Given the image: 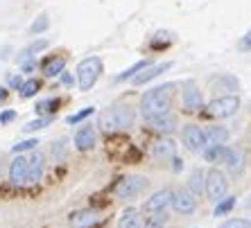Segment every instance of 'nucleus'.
Wrapping results in <instances>:
<instances>
[{
	"mask_svg": "<svg viewBox=\"0 0 251 228\" xmlns=\"http://www.w3.org/2000/svg\"><path fill=\"white\" fill-rule=\"evenodd\" d=\"M100 75H102V59L100 57H86L77 66V82L82 91H91L100 79Z\"/></svg>",
	"mask_w": 251,
	"mask_h": 228,
	"instance_id": "obj_3",
	"label": "nucleus"
},
{
	"mask_svg": "<svg viewBox=\"0 0 251 228\" xmlns=\"http://www.w3.org/2000/svg\"><path fill=\"white\" fill-rule=\"evenodd\" d=\"M206 134V145H224L228 140V129L226 127H220V124H213L204 131Z\"/></svg>",
	"mask_w": 251,
	"mask_h": 228,
	"instance_id": "obj_19",
	"label": "nucleus"
},
{
	"mask_svg": "<svg viewBox=\"0 0 251 228\" xmlns=\"http://www.w3.org/2000/svg\"><path fill=\"white\" fill-rule=\"evenodd\" d=\"M224 165H226V170L233 176H240L242 172H245V165H247L245 152H242L240 147H228L226 158H224Z\"/></svg>",
	"mask_w": 251,
	"mask_h": 228,
	"instance_id": "obj_9",
	"label": "nucleus"
},
{
	"mask_svg": "<svg viewBox=\"0 0 251 228\" xmlns=\"http://www.w3.org/2000/svg\"><path fill=\"white\" fill-rule=\"evenodd\" d=\"M172 205H175L176 212L181 215H193L197 210V197H195L188 187H179L172 192Z\"/></svg>",
	"mask_w": 251,
	"mask_h": 228,
	"instance_id": "obj_8",
	"label": "nucleus"
},
{
	"mask_svg": "<svg viewBox=\"0 0 251 228\" xmlns=\"http://www.w3.org/2000/svg\"><path fill=\"white\" fill-rule=\"evenodd\" d=\"M39 145L36 140H23V142H16V145L12 147L14 154H21V152H27V149H34V147Z\"/></svg>",
	"mask_w": 251,
	"mask_h": 228,
	"instance_id": "obj_35",
	"label": "nucleus"
},
{
	"mask_svg": "<svg viewBox=\"0 0 251 228\" xmlns=\"http://www.w3.org/2000/svg\"><path fill=\"white\" fill-rule=\"evenodd\" d=\"M59 104H61L59 100H52V97H50V100L39 102L34 109H36V113H57V106H59Z\"/></svg>",
	"mask_w": 251,
	"mask_h": 228,
	"instance_id": "obj_28",
	"label": "nucleus"
},
{
	"mask_svg": "<svg viewBox=\"0 0 251 228\" xmlns=\"http://www.w3.org/2000/svg\"><path fill=\"white\" fill-rule=\"evenodd\" d=\"M75 147L79 152H88V149L95 147V129L91 124H84L75 134Z\"/></svg>",
	"mask_w": 251,
	"mask_h": 228,
	"instance_id": "obj_16",
	"label": "nucleus"
},
{
	"mask_svg": "<svg viewBox=\"0 0 251 228\" xmlns=\"http://www.w3.org/2000/svg\"><path fill=\"white\" fill-rule=\"evenodd\" d=\"M238 109H240L238 95H220V97L208 102V115L213 117H231L238 113Z\"/></svg>",
	"mask_w": 251,
	"mask_h": 228,
	"instance_id": "obj_5",
	"label": "nucleus"
},
{
	"mask_svg": "<svg viewBox=\"0 0 251 228\" xmlns=\"http://www.w3.org/2000/svg\"><path fill=\"white\" fill-rule=\"evenodd\" d=\"M245 208H251V194L247 197V201H245Z\"/></svg>",
	"mask_w": 251,
	"mask_h": 228,
	"instance_id": "obj_45",
	"label": "nucleus"
},
{
	"mask_svg": "<svg viewBox=\"0 0 251 228\" xmlns=\"http://www.w3.org/2000/svg\"><path fill=\"white\" fill-rule=\"evenodd\" d=\"M52 156L54 158H64V142H57V145H52Z\"/></svg>",
	"mask_w": 251,
	"mask_h": 228,
	"instance_id": "obj_40",
	"label": "nucleus"
},
{
	"mask_svg": "<svg viewBox=\"0 0 251 228\" xmlns=\"http://www.w3.org/2000/svg\"><path fill=\"white\" fill-rule=\"evenodd\" d=\"M175 170H176V172L181 170V160H179V158H175Z\"/></svg>",
	"mask_w": 251,
	"mask_h": 228,
	"instance_id": "obj_44",
	"label": "nucleus"
},
{
	"mask_svg": "<svg viewBox=\"0 0 251 228\" xmlns=\"http://www.w3.org/2000/svg\"><path fill=\"white\" fill-rule=\"evenodd\" d=\"M9 52H12V47H2V50H0V59H5Z\"/></svg>",
	"mask_w": 251,
	"mask_h": 228,
	"instance_id": "obj_43",
	"label": "nucleus"
},
{
	"mask_svg": "<svg viewBox=\"0 0 251 228\" xmlns=\"http://www.w3.org/2000/svg\"><path fill=\"white\" fill-rule=\"evenodd\" d=\"M147 185H150L147 176H125L123 181L116 185V197H120V199H131V197L143 192Z\"/></svg>",
	"mask_w": 251,
	"mask_h": 228,
	"instance_id": "obj_6",
	"label": "nucleus"
},
{
	"mask_svg": "<svg viewBox=\"0 0 251 228\" xmlns=\"http://www.w3.org/2000/svg\"><path fill=\"white\" fill-rule=\"evenodd\" d=\"M12 120H16V111H5L0 115V124H9Z\"/></svg>",
	"mask_w": 251,
	"mask_h": 228,
	"instance_id": "obj_38",
	"label": "nucleus"
},
{
	"mask_svg": "<svg viewBox=\"0 0 251 228\" xmlns=\"http://www.w3.org/2000/svg\"><path fill=\"white\" fill-rule=\"evenodd\" d=\"M131 122H134V109L129 104H113L109 109H104L98 117V127L106 134L131 127Z\"/></svg>",
	"mask_w": 251,
	"mask_h": 228,
	"instance_id": "obj_2",
	"label": "nucleus"
},
{
	"mask_svg": "<svg viewBox=\"0 0 251 228\" xmlns=\"http://www.w3.org/2000/svg\"><path fill=\"white\" fill-rule=\"evenodd\" d=\"M181 140L188 152L197 154L206 147V134H204V129L197 127V124H186L181 131Z\"/></svg>",
	"mask_w": 251,
	"mask_h": 228,
	"instance_id": "obj_7",
	"label": "nucleus"
},
{
	"mask_svg": "<svg viewBox=\"0 0 251 228\" xmlns=\"http://www.w3.org/2000/svg\"><path fill=\"white\" fill-rule=\"evenodd\" d=\"M48 46H50V43H48L46 39H39V41H32V43H29V46L25 47V50H27L29 54H34V57H36V52H43V50H46Z\"/></svg>",
	"mask_w": 251,
	"mask_h": 228,
	"instance_id": "obj_33",
	"label": "nucleus"
},
{
	"mask_svg": "<svg viewBox=\"0 0 251 228\" xmlns=\"http://www.w3.org/2000/svg\"><path fill=\"white\" fill-rule=\"evenodd\" d=\"M147 122H150V127H152L154 131H158V134H172L176 129V117L172 115V113L156 115V117H152V120H147Z\"/></svg>",
	"mask_w": 251,
	"mask_h": 228,
	"instance_id": "obj_17",
	"label": "nucleus"
},
{
	"mask_svg": "<svg viewBox=\"0 0 251 228\" xmlns=\"http://www.w3.org/2000/svg\"><path fill=\"white\" fill-rule=\"evenodd\" d=\"M170 204H172V190H158V192H154L152 197L145 201L143 210L154 215V212H163Z\"/></svg>",
	"mask_w": 251,
	"mask_h": 228,
	"instance_id": "obj_10",
	"label": "nucleus"
},
{
	"mask_svg": "<svg viewBox=\"0 0 251 228\" xmlns=\"http://www.w3.org/2000/svg\"><path fill=\"white\" fill-rule=\"evenodd\" d=\"M235 208V197H226V199H220L215 205V212L213 215L215 217H224L226 212H231Z\"/></svg>",
	"mask_w": 251,
	"mask_h": 228,
	"instance_id": "obj_27",
	"label": "nucleus"
},
{
	"mask_svg": "<svg viewBox=\"0 0 251 228\" xmlns=\"http://www.w3.org/2000/svg\"><path fill=\"white\" fill-rule=\"evenodd\" d=\"M7 97H9V91H7L5 86H0V104H5Z\"/></svg>",
	"mask_w": 251,
	"mask_h": 228,
	"instance_id": "obj_42",
	"label": "nucleus"
},
{
	"mask_svg": "<svg viewBox=\"0 0 251 228\" xmlns=\"http://www.w3.org/2000/svg\"><path fill=\"white\" fill-rule=\"evenodd\" d=\"M188 190L195 194V197H199V194L206 192V172L204 170H193L190 172V179H188Z\"/></svg>",
	"mask_w": 251,
	"mask_h": 228,
	"instance_id": "obj_20",
	"label": "nucleus"
},
{
	"mask_svg": "<svg viewBox=\"0 0 251 228\" xmlns=\"http://www.w3.org/2000/svg\"><path fill=\"white\" fill-rule=\"evenodd\" d=\"M9 181L16 183V185L27 183V158H23L21 154H18V158H14L12 165H9Z\"/></svg>",
	"mask_w": 251,
	"mask_h": 228,
	"instance_id": "obj_15",
	"label": "nucleus"
},
{
	"mask_svg": "<svg viewBox=\"0 0 251 228\" xmlns=\"http://www.w3.org/2000/svg\"><path fill=\"white\" fill-rule=\"evenodd\" d=\"M170 41H172V36H170L168 32H158V34H156V39H154V41H152V46H154V47H165Z\"/></svg>",
	"mask_w": 251,
	"mask_h": 228,
	"instance_id": "obj_36",
	"label": "nucleus"
},
{
	"mask_svg": "<svg viewBox=\"0 0 251 228\" xmlns=\"http://www.w3.org/2000/svg\"><path fill=\"white\" fill-rule=\"evenodd\" d=\"M175 91H176V84H163V86H156L152 91H147L140 97V113H143V117L152 120L156 115L170 113L172 102H175Z\"/></svg>",
	"mask_w": 251,
	"mask_h": 228,
	"instance_id": "obj_1",
	"label": "nucleus"
},
{
	"mask_svg": "<svg viewBox=\"0 0 251 228\" xmlns=\"http://www.w3.org/2000/svg\"><path fill=\"white\" fill-rule=\"evenodd\" d=\"M98 224V212L95 210H79L75 215H70V226L73 228H88Z\"/></svg>",
	"mask_w": 251,
	"mask_h": 228,
	"instance_id": "obj_18",
	"label": "nucleus"
},
{
	"mask_svg": "<svg viewBox=\"0 0 251 228\" xmlns=\"http://www.w3.org/2000/svg\"><path fill=\"white\" fill-rule=\"evenodd\" d=\"M48 27H50V21H48V16H39L34 23H32L29 32H32V34H43Z\"/></svg>",
	"mask_w": 251,
	"mask_h": 228,
	"instance_id": "obj_31",
	"label": "nucleus"
},
{
	"mask_svg": "<svg viewBox=\"0 0 251 228\" xmlns=\"http://www.w3.org/2000/svg\"><path fill=\"white\" fill-rule=\"evenodd\" d=\"M172 68V64L170 61H165V64H156V66H147V68H143V70L138 72V75L131 79V82L136 84V86H143V84H147V82H152V79H156L158 75H163L165 70H170Z\"/></svg>",
	"mask_w": 251,
	"mask_h": 228,
	"instance_id": "obj_12",
	"label": "nucleus"
},
{
	"mask_svg": "<svg viewBox=\"0 0 251 228\" xmlns=\"http://www.w3.org/2000/svg\"><path fill=\"white\" fill-rule=\"evenodd\" d=\"M46 172V156L41 152H34L27 160V183H39Z\"/></svg>",
	"mask_w": 251,
	"mask_h": 228,
	"instance_id": "obj_13",
	"label": "nucleus"
},
{
	"mask_svg": "<svg viewBox=\"0 0 251 228\" xmlns=\"http://www.w3.org/2000/svg\"><path fill=\"white\" fill-rule=\"evenodd\" d=\"M226 190H228V181H226V174L220 170H208L206 172V197L210 201H220L226 197Z\"/></svg>",
	"mask_w": 251,
	"mask_h": 228,
	"instance_id": "obj_4",
	"label": "nucleus"
},
{
	"mask_svg": "<svg viewBox=\"0 0 251 228\" xmlns=\"http://www.w3.org/2000/svg\"><path fill=\"white\" fill-rule=\"evenodd\" d=\"M93 113H95L93 106H86V109H82V111H77V113H73V115H68V117H66V122H68V124H77V122H82V120H86L88 115H93Z\"/></svg>",
	"mask_w": 251,
	"mask_h": 228,
	"instance_id": "obj_29",
	"label": "nucleus"
},
{
	"mask_svg": "<svg viewBox=\"0 0 251 228\" xmlns=\"http://www.w3.org/2000/svg\"><path fill=\"white\" fill-rule=\"evenodd\" d=\"M165 226V212H154V217H150L143 228H163Z\"/></svg>",
	"mask_w": 251,
	"mask_h": 228,
	"instance_id": "obj_30",
	"label": "nucleus"
},
{
	"mask_svg": "<svg viewBox=\"0 0 251 228\" xmlns=\"http://www.w3.org/2000/svg\"><path fill=\"white\" fill-rule=\"evenodd\" d=\"M39 88H41V82H39V79H27V82H23V86L18 88V91H21V97L29 100V97H34V95L39 93Z\"/></svg>",
	"mask_w": 251,
	"mask_h": 228,
	"instance_id": "obj_25",
	"label": "nucleus"
},
{
	"mask_svg": "<svg viewBox=\"0 0 251 228\" xmlns=\"http://www.w3.org/2000/svg\"><path fill=\"white\" fill-rule=\"evenodd\" d=\"M210 88H213V93L233 95L240 88V82H238V77H233V75H217V77H213Z\"/></svg>",
	"mask_w": 251,
	"mask_h": 228,
	"instance_id": "obj_11",
	"label": "nucleus"
},
{
	"mask_svg": "<svg viewBox=\"0 0 251 228\" xmlns=\"http://www.w3.org/2000/svg\"><path fill=\"white\" fill-rule=\"evenodd\" d=\"M147 66H150V61H138V64L136 66H131V68H129V70H125V72H120V75L116 77V82H127V79H134L136 75H138L140 70H143V68H147Z\"/></svg>",
	"mask_w": 251,
	"mask_h": 228,
	"instance_id": "obj_26",
	"label": "nucleus"
},
{
	"mask_svg": "<svg viewBox=\"0 0 251 228\" xmlns=\"http://www.w3.org/2000/svg\"><path fill=\"white\" fill-rule=\"evenodd\" d=\"M50 120H52V117H39V120H34V122H27L23 129H25V131H39V129L48 127V124H50Z\"/></svg>",
	"mask_w": 251,
	"mask_h": 228,
	"instance_id": "obj_34",
	"label": "nucleus"
},
{
	"mask_svg": "<svg viewBox=\"0 0 251 228\" xmlns=\"http://www.w3.org/2000/svg\"><path fill=\"white\" fill-rule=\"evenodd\" d=\"M220 228H251V222H249V219H240V217H235V219L224 222Z\"/></svg>",
	"mask_w": 251,
	"mask_h": 228,
	"instance_id": "obj_32",
	"label": "nucleus"
},
{
	"mask_svg": "<svg viewBox=\"0 0 251 228\" xmlns=\"http://www.w3.org/2000/svg\"><path fill=\"white\" fill-rule=\"evenodd\" d=\"M61 82H64V86H73V84H75V77L70 75V72H61Z\"/></svg>",
	"mask_w": 251,
	"mask_h": 228,
	"instance_id": "obj_41",
	"label": "nucleus"
},
{
	"mask_svg": "<svg viewBox=\"0 0 251 228\" xmlns=\"http://www.w3.org/2000/svg\"><path fill=\"white\" fill-rule=\"evenodd\" d=\"M201 106H204L201 91H199L193 82L186 84V88H183V109H186V111H199Z\"/></svg>",
	"mask_w": 251,
	"mask_h": 228,
	"instance_id": "obj_14",
	"label": "nucleus"
},
{
	"mask_svg": "<svg viewBox=\"0 0 251 228\" xmlns=\"http://www.w3.org/2000/svg\"><path fill=\"white\" fill-rule=\"evenodd\" d=\"M175 152H176V142L172 138H161L152 147V154L156 158H170V156H175Z\"/></svg>",
	"mask_w": 251,
	"mask_h": 228,
	"instance_id": "obj_22",
	"label": "nucleus"
},
{
	"mask_svg": "<svg viewBox=\"0 0 251 228\" xmlns=\"http://www.w3.org/2000/svg\"><path fill=\"white\" fill-rule=\"evenodd\" d=\"M226 152H228V147H224V145H210L204 152V158L208 163H224Z\"/></svg>",
	"mask_w": 251,
	"mask_h": 228,
	"instance_id": "obj_24",
	"label": "nucleus"
},
{
	"mask_svg": "<svg viewBox=\"0 0 251 228\" xmlns=\"http://www.w3.org/2000/svg\"><path fill=\"white\" fill-rule=\"evenodd\" d=\"M238 47H240V50H242V52H249V50H251V29H249V32H247L245 36H242V39H240Z\"/></svg>",
	"mask_w": 251,
	"mask_h": 228,
	"instance_id": "obj_37",
	"label": "nucleus"
},
{
	"mask_svg": "<svg viewBox=\"0 0 251 228\" xmlns=\"http://www.w3.org/2000/svg\"><path fill=\"white\" fill-rule=\"evenodd\" d=\"M118 228H143V217L136 208H127L118 219Z\"/></svg>",
	"mask_w": 251,
	"mask_h": 228,
	"instance_id": "obj_21",
	"label": "nucleus"
},
{
	"mask_svg": "<svg viewBox=\"0 0 251 228\" xmlns=\"http://www.w3.org/2000/svg\"><path fill=\"white\" fill-rule=\"evenodd\" d=\"M9 86H12V88H21V86H23V77H21V75H9Z\"/></svg>",
	"mask_w": 251,
	"mask_h": 228,
	"instance_id": "obj_39",
	"label": "nucleus"
},
{
	"mask_svg": "<svg viewBox=\"0 0 251 228\" xmlns=\"http://www.w3.org/2000/svg\"><path fill=\"white\" fill-rule=\"evenodd\" d=\"M66 68V57H50L43 64V75L46 77H59Z\"/></svg>",
	"mask_w": 251,
	"mask_h": 228,
	"instance_id": "obj_23",
	"label": "nucleus"
}]
</instances>
